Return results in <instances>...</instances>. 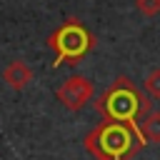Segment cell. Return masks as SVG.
Masks as SVG:
<instances>
[{
  "mask_svg": "<svg viewBox=\"0 0 160 160\" xmlns=\"http://www.w3.org/2000/svg\"><path fill=\"white\" fill-rule=\"evenodd\" d=\"M148 140L140 132V125L102 120L98 122L82 140V148L95 160H132Z\"/></svg>",
  "mask_w": 160,
  "mask_h": 160,
  "instance_id": "obj_1",
  "label": "cell"
},
{
  "mask_svg": "<svg viewBox=\"0 0 160 160\" xmlns=\"http://www.w3.org/2000/svg\"><path fill=\"white\" fill-rule=\"evenodd\" d=\"M95 110L102 120L140 125V120L152 110V98L140 90L128 75L115 78L95 100Z\"/></svg>",
  "mask_w": 160,
  "mask_h": 160,
  "instance_id": "obj_2",
  "label": "cell"
},
{
  "mask_svg": "<svg viewBox=\"0 0 160 160\" xmlns=\"http://www.w3.org/2000/svg\"><path fill=\"white\" fill-rule=\"evenodd\" d=\"M48 48L55 52V68L60 65H78L88 52L95 50V35L78 20V18H68L65 22H60L50 35H48Z\"/></svg>",
  "mask_w": 160,
  "mask_h": 160,
  "instance_id": "obj_3",
  "label": "cell"
},
{
  "mask_svg": "<svg viewBox=\"0 0 160 160\" xmlns=\"http://www.w3.org/2000/svg\"><path fill=\"white\" fill-rule=\"evenodd\" d=\"M95 95V85L90 78L85 75H70L68 80H62V85L55 90V98L62 108H68L70 112L82 110Z\"/></svg>",
  "mask_w": 160,
  "mask_h": 160,
  "instance_id": "obj_4",
  "label": "cell"
},
{
  "mask_svg": "<svg viewBox=\"0 0 160 160\" xmlns=\"http://www.w3.org/2000/svg\"><path fill=\"white\" fill-rule=\"evenodd\" d=\"M2 80L10 90H25L30 82H32V70L25 60H12L5 70H2Z\"/></svg>",
  "mask_w": 160,
  "mask_h": 160,
  "instance_id": "obj_5",
  "label": "cell"
},
{
  "mask_svg": "<svg viewBox=\"0 0 160 160\" xmlns=\"http://www.w3.org/2000/svg\"><path fill=\"white\" fill-rule=\"evenodd\" d=\"M140 132L148 142L160 145V110H150L142 120H140Z\"/></svg>",
  "mask_w": 160,
  "mask_h": 160,
  "instance_id": "obj_6",
  "label": "cell"
},
{
  "mask_svg": "<svg viewBox=\"0 0 160 160\" xmlns=\"http://www.w3.org/2000/svg\"><path fill=\"white\" fill-rule=\"evenodd\" d=\"M145 92L152 98V100H160V68H152L145 78Z\"/></svg>",
  "mask_w": 160,
  "mask_h": 160,
  "instance_id": "obj_7",
  "label": "cell"
},
{
  "mask_svg": "<svg viewBox=\"0 0 160 160\" xmlns=\"http://www.w3.org/2000/svg\"><path fill=\"white\" fill-rule=\"evenodd\" d=\"M135 8H138V12L145 15V18L160 15V0H135Z\"/></svg>",
  "mask_w": 160,
  "mask_h": 160,
  "instance_id": "obj_8",
  "label": "cell"
}]
</instances>
